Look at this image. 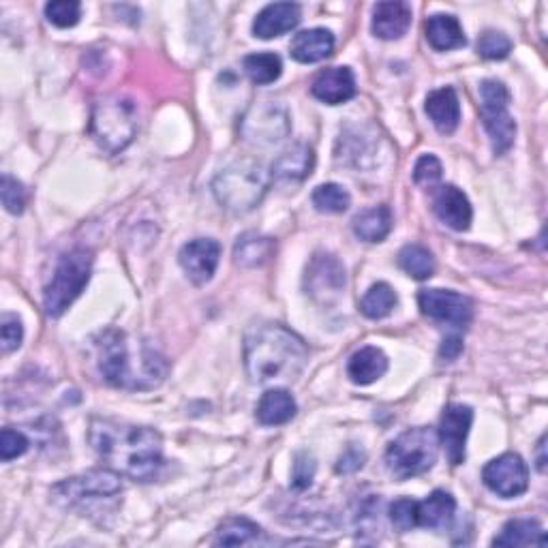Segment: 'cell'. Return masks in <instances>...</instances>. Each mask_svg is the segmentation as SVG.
<instances>
[{"mask_svg": "<svg viewBox=\"0 0 548 548\" xmlns=\"http://www.w3.org/2000/svg\"><path fill=\"white\" fill-rule=\"evenodd\" d=\"M88 441L105 465L135 482L155 480L163 467V437L150 426L93 418Z\"/></svg>", "mask_w": 548, "mask_h": 548, "instance_id": "1", "label": "cell"}, {"mask_svg": "<svg viewBox=\"0 0 548 548\" xmlns=\"http://www.w3.org/2000/svg\"><path fill=\"white\" fill-rule=\"evenodd\" d=\"M95 349L103 379L120 390H155L170 373V362L159 349L123 330L99 332Z\"/></svg>", "mask_w": 548, "mask_h": 548, "instance_id": "2", "label": "cell"}, {"mask_svg": "<svg viewBox=\"0 0 548 548\" xmlns=\"http://www.w3.org/2000/svg\"><path fill=\"white\" fill-rule=\"evenodd\" d=\"M242 360L253 384H289L307 367L309 347L294 330L264 322L245 332Z\"/></svg>", "mask_w": 548, "mask_h": 548, "instance_id": "3", "label": "cell"}, {"mask_svg": "<svg viewBox=\"0 0 548 548\" xmlns=\"http://www.w3.org/2000/svg\"><path fill=\"white\" fill-rule=\"evenodd\" d=\"M270 187V176L253 159H238L215 176L212 180V193L217 202L234 212V215H245L264 202Z\"/></svg>", "mask_w": 548, "mask_h": 548, "instance_id": "4", "label": "cell"}, {"mask_svg": "<svg viewBox=\"0 0 548 548\" xmlns=\"http://www.w3.org/2000/svg\"><path fill=\"white\" fill-rule=\"evenodd\" d=\"M123 495V480L114 469H93L88 474L75 476L52 486V499L56 504L80 510L82 514L93 512L103 504H116Z\"/></svg>", "mask_w": 548, "mask_h": 548, "instance_id": "5", "label": "cell"}, {"mask_svg": "<svg viewBox=\"0 0 548 548\" xmlns=\"http://www.w3.org/2000/svg\"><path fill=\"white\" fill-rule=\"evenodd\" d=\"M137 133V105L125 95H110L95 103L90 135L110 155L125 150Z\"/></svg>", "mask_w": 548, "mask_h": 548, "instance_id": "6", "label": "cell"}, {"mask_svg": "<svg viewBox=\"0 0 548 548\" xmlns=\"http://www.w3.org/2000/svg\"><path fill=\"white\" fill-rule=\"evenodd\" d=\"M93 251L73 249L60 257L52 281L45 287L43 307L50 317H60L67 313L71 304L82 296L90 274H93Z\"/></svg>", "mask_w": 548, "mask_h": 548, "instance_id": "7", "label": "cell"}, {"mask_svg": "<svg viewBox=\"0 0 548 548\" xmlns=\"http://www.w3.org/2000/svg\"><path fill=\"white\" fill-rule=\"evenodd\" d=\"M439 437L429 426H416L392 441L386 450V465L399 480H409L431 471L437 463Z\"/></svg>", "mask_w": 548, "mask_h": 548, "instance_id": "8", "label": "cell"}, {"mask_svg": "<svg viewBox=\"0 0 548 548\" xmlns=\"http://www.w3.org/2000/svg\"><path fill=\"white\" fill-rule=\"evenodd\" d=\"M508 108L510 90L506 84L499 80H484L480 84V114L495 155H506L516 140V123Z\"/></svg>", "mask_w": 548, "mask_h": 548, "instance_id": "9", "label": "cell"}, {"mask_svg": "<svg viewBox=\"0 0 548 548\" xmlns=\"http://www.w3.org/2000/svg\"><path fill=\"white\" fill-rule=\"evenodd\" d=\"M240 137L253 146H274L292 131V118L277 101H260L242 114L238 125Z\"/></svg>", "mask_w": 548, "mask_h": 548, "instance_id": "10", "label": "cell"}, {"mask_svg": "<svg viewBox=\"0 0 548 548\" xmlns=\"http://www.w3.org/2000/svg\"><path fill=\"white\" fill-rule=\"evenodd\" d=\"M302 285L307 296H311L319 307L337 304L343 298L347 285L345 266L330 253H315L307 270H304Z\"/></svg>", "mask_w": 548, "mask_h": 548, "instance_id": "11", "label": "cell"}, {"mask_svg": "<svg viewBox=\"0 0 548 548\" xmlns=\"http://www.w3.org/2000/svg\"><path fill=\"white\" fill-rule=\"evenodd\" d=\"M486 489L504 499L521 497L529 489V467L519 454L506 452L482 469Z\"/></svg>", "mask_w": 548, "mask_h": 548, "instance_id": "12", "label": "cell"}, {"mask_svg": "<svg viewBox=\"0 0 548 548\" xmlns=\"http://www.w3.org/2000/svg\"><path fill=\"white\" fill-rule=\"evenodd\" d=\"M418 304L426 317L452 328H467L474 319V304L467 296L456 294L452 289H422L418 294Z\"/></svg>", "mask_w": 548, "mask_h": 548, "instance_id": "13", "label": "cell"}, {"mask_svg": "<svg viewBox=\"0 0 548 548\" xmlns=\"http://www.w3.org/2000/svg\"><path fill=\"white\" fill-rule=\"evenodd\" d=\"M474 422V409L463 403H450L439 420V444L444 446L450 465L465 463V446Z\"/></svg>", "mask_w": 548, "mask_h": 548, "instance_id": "14", "label": "cell"}, {"mask_svg": "<svg viewBox=\"0 0 548 548\" xmlns=\"http://www.w3.org/2000/svg\"><path fill=\"white\" fill-rule=\"evenodd\" d=\"M221 260V245L212 238H195L187 242L178 253V262L187 277L195 285H206L215 277L217 266Z\"/></svg>", "mask_w": 548, "mask_h": 548, "instance_id": "15", "label": "cell"}, {"mask_svg": "<svg viewBox=\"0 0 548 548\" xmlns=\"http://www.w3.org/2000/svg\"><path fill=\"white\" fill-rule=\"evenodd\" d=\"M433 210L441 223H446L454 232H467L474 208H471L467 195L454 185H441L433 197Z\"/></svg>", "mask_w": 548, "mask_h": 548, "instance_id": "16", "label": "cell"}, {"mask_svg": "<svg viewBox=\"0 0 548 548\" xmlns=\"http://www.w3.org/2000/svg\"><path fill=\"white\" fill-rule=\"evenodd\" d=\"M311 93L326 105H341L354 99L358 93L356 75L349 67H330L313 80Z\"/></svg>", "mask_w": 548, "mask_h": 548, "instance_id": "17", "label": "cell"}, {"mask_svg": "<svg viewBox=\"0 0 548 548\" xmlns=\"http://www.w3.org/2000/svg\"><path fill=\"white\" fill-rule=\"evenodd\" d=\"M315 167V152L307 144H294L283 150L272 163L270 178L279 185H294V182L307 180Z\"/></svg>", "mask_w": 548, "mask_h": 548, "instance_id": "18", "label": "cell"}, {"mask_svg": "<svg viewBox=\"0 0 548 548\" xmlns=\"http://www.w3.org/2000/svg\"><path fill=\"white\" fill-rule=\"evenodd\" d=\"M302 20V9L296 3H274L255 15L253 35L260 39L281 37L294 30Z\"/></svg>", "mask_w": 548, "mask_h": 548, "instance_id": "19", "label": "cell"}, {"mask_svg": "<svg viewBox=\"0 0 548 548\" xmlns=\"http://www.w3.org/2000/svg\"><path fill=\"white\" fill-rule=\"evenodd\" d=\"M411 26V7L399 0L390 3H377L373 9L371 30L377 39L397 41L401 39Z\"/></svg>", "mask_w": 548, "mask_h": 548, "instance_id": "20", "label": "cell"}, {"mask_svg": "<svg viewBox=\"0 0 548 548\" xmlns=\"http://www.w3.org/2000/svg\"><path fill=\"white\" fill-rule=\"evenodd\" d=\"M424 110L439 133H454L461 123V101L452 86L433 90L426 97Z\"/></svg>", "mask_w": 548, "mask_h": 548, "instance_id": "21", "label": "cell"}, {"mask_svg": "<svg viewBox=\"0 0 548 548\" xmlns=\"http://www.w3.org/2000/svg\"><path fill=\"white\" fill-rule=\"evenodd\" d=\"M334 52V35L326 28H309L298 33L289 45V54L302 65H313Z\"/></svg>", "mask_w": 548, "mask_h": 548, "instance_id": "22", "label": "cell"}, {"mask_svg": "<svg viewBox=\"0 0 548 548\" xmlns=\"http://www.w3.org/2000/svg\"><path fill=\"white\" fill-rule=\"evenodd\" d=\"M388 371V356L379 347H362L347 362V377L356 386H371Z\"/></svg>", "mask_w": 548, "mask_h": 548, "instance_id": "23", "label": "cell"}, {"mask_svg": "<svg viewBox=\"0 0 548 548\" xmlns=\"http://www.w3.org/2000/svg\"><path fill=\"white\" fill-rule=\"evenodd\" d=\"M426 30V41L431 43V48L437 52H450L465 48L467 37L461 22L448 13H437L429 18L424 26Z\"/></svg>", "mask_w": 548, "mask_h": 548, "instance_id": "24", "label": "cell"}, {"mask_svg": "<svg viewBox=\"0 0 548 548\" xmlns=\"http://www.w3.org/2000/svg\"><path fill=\"white\" fill-rule=\"evenodd\" d=\"M274 253H277V240L249 232L236 240L234 262L242 268H262L272 260Z\"/></svg>", "mask_w": 548, "mask_h": 548, "instance_id": "25", "label": "cell"}, {"mask_svg": "<svg viewBox=\"0 0 548 548\" xmlns=\"http://www.w3.org/2000/svg\"><path fill=\"white\" fill-rule=\"evenodd\" d=\"M296 411L298 405L292 394L285 388H274L262 394V399L255 409V416L264 426H279L292 420L296 416Z\"/></svg>", "mask_w": 548, "mask_h": 548, "instance_id": "26", "label": "cell"}, {"mask_svg": "<svg viewBox=\"0 0 548 548\" xmlns=\"http://www.w3.org/2000/svg\"><path fill=\"white\" fill-rule=\"evenodd\" d=\"M456 512V499L446 491H433L424 501H418V527L446 529Z\"/></svg>", "mask_w": 548, "mask_h": 548, "instance_id": "27", "label": "cell"}, {"mask_svg": "<svg viewBox=\"0 0 548 548\" xmlns=\"http://www.w3.org/2000/svg\"><path fill=\"white\" fill-rule=\"evenodd\" d=\"M493 546H546V531L536 519H512L501 527Z\"/></svg>", "mask_w": 548, "mask_h": 548, "instance_id": "28", "label": "cell"}, {"mask_svg": "<svg viewBox=\"0 0 548 548\" xmlns=\"http://www.w3.org/2000/svg\"><path fill=\"white\" fill-rule=\"evenodd\" d=\"M392 223L390 206H373L354 219V234L364 242H384L392 232Z\"/></svg>", "mask_w": 548, "mask_h": 548, "instance_id": "29", "label": "cell"}, {"mask_svg": "<svg viewBox=\"0 0 548 548\" xmlns=\"http://www.w3.org/2000/svg\"><path fill=\"white\" fill-rule=\"evenodd\" d=\"M260 534L262 527L253 523L251 519H245V516H230V519H225L219 525L215 540L212 542L217 546H240L253 542Z\"/></svg>", "mask_w": 548, "mask_h": 548, "instance_id": "30", "label": "cell"}, {"mask_svg": "<svg viewBox=\"0 0 548 548\" xmlns=\"http://www.w3.org/2000/svg\"><path fill=\"white\" fill-rule=\"evenodd\" d=\"M397 302V292L388 283L379 281L371 285L369 292L360 300V313L369 319H384L394 311Z\"/></svg>", "mask_w": 548, "mask_h": 548, "instance_id": "31", "label": "cell"}, {"mask_svg": "<svg viewBox=\"0 0 548 548\" xmlns=\"http://www.w3.org/2000/svg\"><path fill=\"white\" fill-rule=\"evenodd\" d=\"M242 67H245V73L249 75V80L253 84H260V86L277 82L283 73L281 58L274 52L249 54L245 58V63H242Z\"/></svg>", "mask_w": 548, "mask_h": 548, "instance_id": "32", "label": "cell"}, {"mask_svg": "<svg viewBox=\"0 0 548 548\" xmlns=\"http://www.w3.org/2000/svg\"><path fill=\"white\" fill-rule=\"evenodd\" d=\"M399 266L416 281H426L435 274V257L422 245H407L399 253Z\"/></svg>", "mask_w": 548, "mask_h": 548, "instance_id": "33", "label": "cell"}, {"mask_svg": "<svg viewBox=\"0 0 548 548\" xmlns=\"http://www.w3.org/2000/svg\"><path fill=\"white\" fill-rule=\"evenodd\" d=\"M313 206L319 212H326V215H341L349 206H352V197H349L347 189L337 185V182H326V185H319L313 195Z\"/></svg>", "mask_w": 548, "mask_h": 548, "instance_id": "34", "label": "cell"}, {"mask_svg": "<svg viewBox=\"0 0 548 548\" xmlns=\"http://www.w3.org/2000/svg\"><path fill=\"white\" fill-rule=\"evenodd\" d=\"M45 18L58 28H71L82 18V5L78 0H54L45 5Z\"/></svg>", "mask_w": 548, "mask_h": 548, "instance_id": "35", "label": "cell"}, {"mask_svg": "<svg viewBox=\"0 0 548 548\" xmlns=\"http://www.w3.org/2000/svg\"><path fill=\"white\" fill-rule=\"evenodd\" d=\"M512 52V41L501 30H484L478 39V54L486 60H504Z\"/></svg>", "mask_w": 548, "mask_h": 548, "instance_id": "36", "label": "cell"}, {"mask_svg": "<svg viewBox=\"0 0 548 548\" xmlns=\"http://www.w3.org/2000/svg\"><path fill=\"white\" fill-rule=\"evenodd\" d=\"M418 501L411 497H401L397 501H392L388 508V516L392 525L397 527L399 531H411L414 527H418Z\"/></svg>", "mask_w": 548, "mask_h": 548, "instance_id": "37", "label": "cell"}, {"mask_svg": "<svg viewBox=\"0 0 548 548\" xmlns=\"http://www.w3.org/2000/svg\"><path fill=\"white\" fill-rule=\"evenodd\" d=\"M24 341L22 319L13 313H3L0 317V343H3V354H11Z\"/></svg>", "mask_w": 548, "mask_h": 548, "instance_id": "38", "label": "cell"}, {"mask_svg": "<svg viewBox=\"0 0 548 548\" xmlns=\"http://www.w3.org/2000/svg\"><path fill=\"white\" fill-rule=\"evenodd\" d=\"M0 197H3V204L11 215H22L26 206V191L20 180L3 174V180H0Z\"/></svg>", "mask_w": 548, "mask_h": 548, "instance_id": "39", "label": "cell"}, {"mask_svg": "<svg viewBox=\"0 0 548 548\" xmlns=\"http://www.w3.org/2000/svg\"><path fill=\"white\" fill-rule=\"evenodd\" d=\"M444 176V167L435 155H422L414 167V182L418 187L433 189Z\"/></svg>", "mask_w": 548, "mask_h": 548, "instance_id": "40", "label": "cell"}, {"mask_svg": "<svg viewBox=\"0 0 548 548\" xmlns=\"http://www.w3.org/2000/svg\"><path fill=\"white\" fill-rule=\"evenodd\" d=\"M30 446L28 437L18 431V429H3V433H0V459H3L5 463L13 461V459H20L22 454H26Z\"/></svg>", "mask_w": 548, "mask_h": 548, "instance_id": "41", "label": "cell"}, {"mask_svg": "<svg viewBox=\"0 0 548 548\" xmlns=\"http://www.w3.org/2000/svg\"><path fill=\"white\" fill-rule=\"evenodd\" d=\"M315 459L309 452H298L294 456V467H292V486L296 491H307L313 484L315 478Z\"/></svg>", "mask_w": 548, "mask_h": 548, "instance_id": "42", "label": "cell"}, {"mask_svg": "<svg viewBox=\"0 0 548 548\" xmlns=\"http://www.w3.org/2000/svg\"><path fill=\"white\" fill-rule=\"evenodd\" d=\"M364 459H367V454H364V450H360V448H356V446H349V448L343 452L341 459H339L337 471H339V474H352V471L362 469Z\"/></svg>", "mask_w": 548, "mask_h": 548, "instance_id": "43", "label": "cell"}, {"mask_svg": "<svg viewBox=\"0 0 548 548\" xmlns=\"http://www.w3.org/2000/svg\"><path fill=\"white\" fill-rule=\"evenodd\" d=\"M461 354H463V341L459 337H448L439 347V356L450 360V362L459 358Z\"/></svg>", "mask_w": 548, "mask_h": 548, "instance_id": "44", "label": "cell"}, {"mask_svg": "<svg viewBox=\"0 0 548 548\" xmlns=\"http://www.w3.org/2000/svg\"><path fill=\"white\" fill-rule=\"evenodd\" d=\"M544 439H546V435L540 439V444H538V452H540V459H538V469L540 471H544V463H546V459H544Z\"/></svg>", "mask_w": 548, "mask_h": 548, "instance_id": "45", "label": "cell"}]
</instances>
